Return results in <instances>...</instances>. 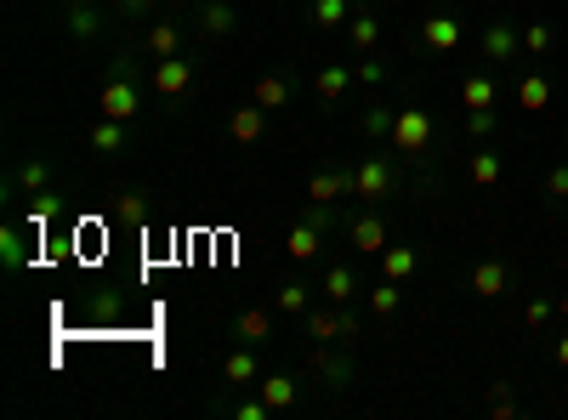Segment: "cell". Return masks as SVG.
<instances>
[{
    "mask_svg": "<svg viewBox=\"0 0 568 420\" xmlns=\"http://www.w3.org/2000/svg\"><path fill=\"white\" fill-rule=\"evenodd\" d=\"M523 52H529V57H551V52H557V29L540 23V18L523 23Z\"/></svg>",
    "mask_w": 568,
    "mask_h": 420,
    "instance_id": "f1b7e54d",
    "label": "cell"
},
{
    "mask_svg": "<svg viewBox=\"0 0 568 420\" xmlns=\"http://www.w3.org/2000/svg\"><path fill=\"white\" fill-rule=\"evenodd\" d=\"M546 199L551 205H568V165H551L546 171Z\"/></svg>",
    "mask_w": 568,
    "mask_h": 420,
    "instance_id": "b9f144b4",
    "label": "cell"
},
{
    "mask_svg": "<svg viewBox=\"0 0 568 420\" xmlns=\"http://www.w3.org/2000/svg\"><path fill=\"white\" fill-rule=\"evenodd\" d=\"M478 52H483V63H489V69H500V63H517V57H523V23L489 18V23H483Z\"/></svg>",
    "mask_w": 568,
    "mask_h": 420,
    "instance_id": "277c9868",
    "label": "cell"
},
{
    "mask_svg": "<svg viewBox=\"0 0 568 420\" xmlns=\"http://www.w3.org/2000/svg\"><path fill=\"white\" fill-rule=\"evenodd\" d=\"M228 415H239V420H267L273 409H267V398H245V403H222Z\"/></svg>",
    "mask_w": 568,
    "mask_h": 420,
    "instance_id": "ee69618b",
    "label": "cell"
},
{
    "mask_svg": "<svg viewBox=\"0 0 568 420\" xmlns=\"http://www.w3.org/2000/svg\"><path fill=\"white\" fill-rule=\"evenodd\" d=\"M307 296H313V284H307V279H284L279 290H273V301H279V313H296V318L307 313Z\"/></svg>",
    "mask_w": 568,
    "mask_h": 420,
    "instance_id": "4316f807",
    "label": "cell"
},
{
    "mask_svg": "<svg viewBox=\"0 0 568 420\" xmlns=\"http://www.w3.org/2000/svg\"><path fill=\"white\" fill-rule=\"evenodd\" d=\"M415 273H421V250H415V245H387V250H381V279L409 284Z\"/></svg>",
    "mask_w": 568,
    "mask_h": 420,
    "instance_id": "4fadbf2b",
    "label": "cell"
},
{
    "mask_svg": "<svg viewBox=\"0 0 568 420\" xmlns=\"http://www.w3.org/2000/svg\"><path fill=\"white\" fill-rule=\"evenodd\" d=\"M353 6H370V0H353Z\"/></svg>",
    "mask_w": 568,
    "mask_h": 420,
    "instance_id": "681fc988",
    "label": "cell"
},
{
    "mask_svg": "<svg viewBox=\"0 0 568 420\" xmlns=\"http://www.w3.org/2000/svg\"><path fill=\"white\" fill-rule=\"evenodd\" d=\"M171 6H188V0H171Z\"/></svg>",
    "mask_w": 568,
    "mask_h": 420,
    "instance_id": "f907efd6",
    "label": "cell"
},
{
    "mask_svg": "<svg viewBox=\"0 0 568 420\" xmlns=\"http://www.w3.org/2000/svg\"><path fill=\"white\" fill-rule=\"evenodd\" d=\"M551 318H557V301H546V296H534L529 307H523V324H529V330H546Z\"/></svg>",
    "mask_w": 568,
    "mask_h": 420,
    "instance_id": "ab89813d",
    "label": "cell"
},
{
    "mask_svg": "<svg viewBox=\"0 0 568 420\" xmlns=\"http://www.w3.org/2000/svg\"><path fill=\"white\" fill-rule=\"evenodd\" d=\"M517 103L523 108H546L551 103V80L546 74H523V80H517Z\"/></svg>",
    "mask_w": 568,
    "mask_h": 420,
    "instance_id": "e575fe53",
    "label": "cell"
},
{
    "mask_svg": "<svg viewBox=\"0 0 568 420\" xmlns=\"http://www.w3.org/2000/svg\"><path fill=\"white\" fill-rule=\"evenodd\" d=\"M392 148L409 159H421V165H432V154H438V142H444V125H438V114L432 108H415L404 103L398 108V120H392Z\"/></svg>",
    "mask_w": 568,
    "mask_h": 420,
    "instance_id": "6da1fadb",
    "label": "cell"
},
{
    "mask_svg": "<svg viewBox=\"0 0 568 420\" xmlns=\"http://www.w3.org/2000/svg\"><path fill=\"white\" fill-rule=\"evenodd\" d=\"M302 324H307V335H313V341H347V347H358V341H364V324H358L353 301H347V307H336V301H330V307H307Z\"/></svg>",
    "mask_w": 568,
    "mask_h": 420,
    "instance_id": "3957f363",
    "label": "cell"
},
{
    "mask_svg": "<svg viewBox=\"0 0 568 420\" xmlns=\"http://www.w3.org/2000/svg\"><path fill=\"white\" fill-rule=\"evenodd\" d=\"M353 80H358V69H353V63H330V69H319L313 91H319V103H330V108H336L341 97L353 91Z\"/></svg>",
    "mask_w": 568,
    "mask_h": 420,
    "instance_id": "7c38bea8",
    "label": "cell"
},
{
    "mask_svg": "<svg viewBox=\"0 0 568 420\" xmlns=\"http://www.w3.org/2000/svg\"><path fill=\"white\" fill-rule=\"evenodd\" d=\"M392 120H398V108L392 103H370L358 125H364V137H392Z\"/></svg>",
    "mask_w": 568,
    "mask_h": 420,
    "instance_id": "74e56055",
    "label": "cell"
},
{
    "mask_svg": "<svg viewBox=\"0 0 568 420\" xmlns=\"http://www.w3.org/2000/svg\"><path fill=\"white\" fill-rule=\"evenodd\" d=\"M239 29V18H233V6H222V0H211L205 12H199V35L205 40H222V35H233Z\"/></svg>",
    "mask_w": 568,
    "mask_h": 420,
    "instance_id": "7402d4cb",
    "label": "cell"
},
{
    "mask_svg": "<svg viewBox=\"0 0 568 420\" xmlns=\"http://www.w3.org/2000/svg\"><path fill=\"white\" fill-rule=\"evenodd\" d=\"M466 131H472V137H495V131H500V114H495V108H466Z\"/></svg>",
    "mask_w": 568,
    "mask_h": 420,
    "instance_id": "f35d334b",
    "label": "cell"
},
{
    "mask_svg": "<svg viewBox=\"0 0 568 420\" xmlns=\"http://www.w3.org/2000/svg\"><path fill=\"white\" fill-rule=\"evenodd\" d=\"M557 313H563V318H568V290H563V296H557Z\"/></svg>",
    "mask_w": 568,
    "mask_h": 420,
    "instance_id": "7dc6e473",
    "label": "cell"
},
{
    "mask_svg": "<svg viewBox=\"0 0 568 420\" xmlns=\"http://www.w3.org/2000/svg\"><path fill=\"white\" fill-rule=\"evenodd\" d=\"M426 57H449L455 46H461V23L449 18V12H432V18H421V40H415Z\"/></svg>",
    "mask_w": 568,
    "mask_h": 420,
    "instance_id": "8992f818",
    "label": "cell"
},
{
    "mask_svg": "<svg viewBox=\"0 0 568 420\" xmlns=\"http://www.w3.org/2000/svg\"><path fill=\"white\" fill-rule=\"evenodd\" d=\"M91 148H97V154H120V148H125V120L91 125Z\"/></svg>",
    "mask_w": 568,
    "mask_h": 420,
    "instance_id": "d590c367",
    "label": "cell"
},
{
    "mask_svg": "<svg viewBox=\"0 0 568 420\" xmlns=\"http://www.w3.org/2000/svg\"><path fill=\"white\" fill-rule=\"evenodd\" d=\"M262 398H267V409L279 415V409H290V403L302 398V381H296V375H262Z\"/></svg>",
    "mask_w": 568,
    "mask_h": 420,
    "instance_id": "ffe728a7",
    "label": "cell"
},
{
    "mask_svg": "<svg viewBox=\"0 0 568 420\" xmlns=\"http://www.w3.org/2000/svg\"><path fill=\"white\" fill-rule=\"evenodd\" d=\"M551 358H557V369H568V330L557 335V347H551Z\"/></svg>",
    "mask_w": 568,
    "mask_h": 420,
    "instance_id": "bcb514c9",
    "label": "cell"
},
{
    "mask_svg": "<svg viewBox=\"0 0 568 420\" xmlns=\"http://www.w3.org/2000/svg\"><path fill=\"white\" fill-rule=\"evenodd\" d=\"M142 52H148V63H160V57H177L182 52V29L171 18L165 23H148V35H142Z\"/></svg>",
    "mask_w": 568,
    "mask_h": 420,
    "instance_id": "e0dca14e",
    "label": "cell"
},
{
    "mask_svg": "<svg viewBox=\"0 0 568 420\" xmlns=\"http://www.w3.org/2000/svg\"><path fill=\"white\" fill-rule=\"evenodd\" d=\"M114 216L137 228L142 216H148V193H142V188H120V193H114Z\"/></svg>",
    "mask_w": 568,
    "mask_h": 420,
    "instance_id": "d6a6232c",
    "label": "cell"
},
{
    "mask_svg": "<svg viewBox=\"0 0 568 420\" xmlns=\"http://www.w3.org/2000/svg\"><path fill=\"white\" fill-rule=\"evenodd\" d=\"M103 29H108V18L97 12V6H69V18H63V35L80 40V46H86V40H97Z\"/></svg>",
    "mask_w": 568,
    "mask_h": 420,
    "instance_id": "ac0fdd59",
    "label": "cell"
},
{
    "mask_svg": "<svg viewBox=\"0 0 568 420\" xmlns=\"http://www.w3.org/2000/svg\"><path fill=\"white\" fill-rule=\"evenodd\" d=\"M506 284H512V267L500 262V256H489V262H478V267H472V290H478L483 301L506 296Z\"/></svg>",
    "mask_w": 568,
    "mask_h": 420,
    "instance_id": "5bb4252c",
    "label": "cell"
},
{
    "mask_svg": "<svg viewBox=\"0 0 568 420\" xmlns=\"http://www.w3.org/2000/svg\"><path fill=\"white\" fill-rule=\"evenodd\" d=\"M57 205H63V199H57L52 188H46V193H29V210H23V222H29V233H40V228H46V222L57 216Z\"/></svg>",
    "mask_w": 568,
    "mask_h": 420,
    "instance_id": "4dcf8cb0",
    "label": "cell"
},
{
    "mask_svg": "<svg viewBox=\"0 0 568 420\" xmlns=\"http://www.w3.org/2000/svg\"><path fill=\"white\" fill-rule=\"evenodd\" d=\"M97 108H103V120H131V114L142 108L137 80H103V97H97Z\"/></svg>",
    "mask_w": 568,
    "mask_h": 420,
    "instance_id": "30bf717a",
    "label": "cell"
},
{
    "mask_svg": "<svg viewBox=\"0 0 568 420\" xmlns=\"http://www.w3.org/2000/svg\"><path fill=\"white\" fill-rule=\"evenodd\" d=\"M319 375H324V386H330V392H347V386L358 381V364H353V358H341V352H324V358H319Z\"/></svg>",
    "mask_w": 568,
    "mask_h": 420,
    "instance_id": "44dd1931",
    "label": "cell"
},
{
    "mask_svg": "<svg viewBox=\"0 0 568 420\" xmlns=\"http://www.w3.org/2000/svg\"><path fill=\"white\" fill-rule=\"evenodd\" d=\"M495 80H489V74H466V86H461V103L466 108H495Z\"/></svg>",
    "mask_w": 568,
    "mask_h": 420,
    "instance_id": "1f68e13d",
    "label": "cell"
},
{
    "mask_svg": "<svg viewBox=\"0 0 568 420\" xmlns=\"http://www.w3.org/2000/svg\"><path fill=\"white\" fill-rule=\"evenodd\" d=\"M245 386H262V358L256 347H233L222 358V392H245Z\"/></svg>",
    "mask_w": 568,
    "mask_h": 420,
    "instance_id": "52a82bcc",
    "label": "cell"
},
{
    "mask_svg": "<svg viewBox=\"0 0 568 420\" xmlns=\"http://www.w3.org/2000/svg\"><path fill=\"white\" fill-rule=\"evenodd\" d=\"M358 290H364V279H358V273H353L347 262H330V267H324V301L347 307V301H353Z\"/></svg>",
    "mask_w": 568,
    "mask_h": 420,
    "instance_id": "9a60e30c",
    "label": "cell"
},
{
    "mask_svg": "<svg viewBox=\"0 0 568 420\" xmlns=\"http://www.w3.org/2000/svg\"><path fill=\"white\" fill-rule=\"evenodd\" d=\"M148 86L160 91V97H171V103H177L182 91L194 86V63H188V57H160V63L148 69Z\"/></svg>",
    "mask_w": 568,
    "mask_h": 420,
    "instance_id": "9c48e42d",
    "label": "cell"
},
{
    "mask_svg": "<svg viewBox=\"0 0 568 420\" xmlns=\"http://www.w3.org/2000/svg\"><path fill=\"white\" fill-rule=\"evenodd\" d=\"M347 12H358L353 0H313V6H307V18L319 23V29H341V23H347Z\"/></svg>",
    "mask_w": 568,
    "mask_h": 420,
    "instance_id": "f546056e",
    "label": "cell"
},
{
    "mask_svg": "<svg viewBox=\"0 0 568 420\" xmlns=\"http://www.w3.org/2000/svg\"><path fill=\"white\" fill-rule=\"evenodd\" d=\"M18 188L46 193V188H52V165H46V159H23V165H18V176H12V188H6V193H18Z\"/></svg>",
    "mask_w": 568,
    "mask_h": 420,
    "instance_id": "603a6c76",
    "label": "cell"
},
{
    "mask_svg": "<svg viewBox=\"0 0 568 420\" xmlns=\"http://www.w3.org/2000/svg\"><path fill=\"white\" fill-rule=\"evenodd\" d=\"M233 341H239V347H267V341H273V318H267L262 307L233 313Z\"/></svg>",
    "mask_w": 568,
    "mask_h": 420,
    "instance_id": "8fae6325",
    "label": "cell"
},
{
    "mask_svg": "<svg viewBox=\"0 0 568 420\" xmlns=\"http://www.w3.org/2000/svg\"><path fill=\"white\" fill-rule=\"evenodd\" d=\"M353 46L358 52H375V46H381V18H375L370 6H358L353 12Z\"/></svg>",
    "mask_w": 568,
    "mask_h": 420,
    "instance_id": "83f0119b",
    "label": "cell"
},
{
    "mask_svg": "<svg viewBox=\"0 0 568 420\" xmlns=\"http://www.w3.org/2000/svg\"><path fill=\"white\" fill-rule=\"evenodd\" d=\"M142 57H148L142 46H120V52L108 57V80H137L142 69H154V63H142Z\"/></svg>",
    "mask_w": 568,
    "mask_h": 420,
    "instance_id": "cb8c5ba5",
    "label": "cell"
},
{
    "mask_svg": "<svg viewBox=\"0 0 568 420\" xmlns=\"http://www.w3.org/2000/svg\"><path fill=\"white\" fill-rule=\"evenodd\" d=\"M347 239H353L358 256H381V250H387V216H381V210L347 216Z\"/></svg>",
    "mask_w": 568,
    "mask_h": 420,
    "instance_id": "ba28073f",
    "label": "cell"
},
{
    "mask_svg": "<svg viewBox=\"0 0 568 420\" xmlns=\"http://www.w3.org/2000/svg\"><path fill=\"white\" fill-rule=\"evenodd\" d=\"M500 171H506V159H500L495 148H478V154H472V165H466V176H472L478 188H495Z\"/></svg>",
    "mask_w": 568,
    "mask_h": 420,
    "instance_id": "d4e9b609",
    "label": "cell"
},
{
    "mask_svg": "<svg viewBox=\"0 0 568 420\" xmlns=\"http://www.w3.org/2000/svg\"><path fill=\"white\" fill-rule=\"evenodd\" d=\"M370 307H375V318H392L398 307H404V284H398V279H381L370 290Z\"/></svg>",
    "mask_w": 568,
    "mask_h": 420,
    "instance_id": "836d02e7",
    "label": "cell"
},
{
    "mask_svg": "<svg viewBox=\"0 0 568 420\" xmlns=\"http://www.w3.org/2000/svg\"><path fill=\"white\" fill-rule=\"evenodd\" d=\"M489 415H500V420H506V415H517V398H512V386H506V381H495V386H489Z\"/></svg>",
    "mask_w": 568,
    "mask_h": 420,
    "instance_id": "60d3db41",
    "label": "cell"
},
{
    "mask_svg": "<svg viewBox=\"0 0 568 420\" xmlns=\"http://www.w3.org/2000/svg\"><path fill=\"white\" fill-rule=\"evenodd\" d=\"M262 131H267V108L250 97L245 108H233V120H228V137L233 142H262Z\"/></svg>",
    "mask_w": 568,
    "mask_h": 420,
    "instance_id": "2e32d148",
    "label": "cell"
},
{
    "mask_svg": "<svg viewBox=\"0 0 568 420\" xmlns=\"http://www.w3.org/2000/svg\"><path fill=\"white\" fill-rule=\"evenodd\" d=\"M256 103H262V108H284V103H290V80H284V74H262V80H256Z\"/></svg>",
    "mask_w": 568,
    "mask_h": 420,
    "instance_id": "8d00e7d4",
    "label": "cell"
},
{
    "mask_svg": "<svg viewBox=\"0 0 568 420\" xmlns=\"http://www.w3.org/2000/svg\"><path fill=\"white\" fill-rule=\"evenodd\" d=\"M307 199H313V205H341V199H353V165H324V171H313Z\"/></svg>",
    "mask_w": 568,
    "mask_h": 420,
    "instance_id": "5b68a950",
    "label": "cell"
},
{
    "mask_svg": "<svg viewBox=\"0 0 568 420\" xmlns=\"http://www.w3.org/2000/svg\"><path fill=\"white\" fill-rule=\"evenodd\" d=\"M0 262H6V273H23V267H29V245H23V228H0Z\"/></svg>",
    "mask_w": 568,
    "mask_h": 420,
    "instance_id": "484cf974",
    "label": "cell"
},
{
    "mask_svg": "<svg viewBox=\"0 0 568 420\" xmlns=\"http://www.w3.org/2000/svg\"><path fill=\"white\" fill-rule=\"evenodd\" d=\"M358 80H364V86H381V80H392V69H387L375 52H364V63H358Z\"/></svg>",
    "mask_w": 568,
    "mask_h": 420,
    "instance_id": "7bdbcfd3",
    "label": "cell"
},
{
    "mask_svg": "<svg viewBox=\"0 0 568 420\" xmlns=\"http://www.w3.org/2000/svg\"><path fill=\"white\" fill-rule=\"evenodd\" d=\"M69 6H91V0H69Z\"/></svg>",
    "mask_w": 568,
    "mask_h": 420,
    "instance_id": "c3c4849f",
    "label": "cell"
},
{
    "mask_svg": "<svg viewBox=\"0 0 568 420\" xmlns=\"http://www.w3.org/2000/svg\"><path fill=\"white\" fill-rule=\"evenodd\" d=\"M398 188H404L398 159L375 154V159H364V165H353V199H364V205H387Z\"/></svg>",
    "mask_w": 568,
    "mask_h": 420,
    "instance_id": "7a4b0ae2",
    "label": "cell"
},
{
    "mask_svg": "<svg viewBox=\"0 0 568 420\" xmlns=\"http://www.w3.org/2000/svg\"><path fill=\"white\" fill-rule=\"evenodd\" d=\"M154 12V0H120V18H148Z\"/></svg>",
    "mask_w": 568,
    "mask_h": 420,
    "instance_id": "f6af8a7d",
    "label": "cell"
},
{
    "mask_svg": "<svg viewBox=\"0 0 568 420\" xmlns=\"http://www.w3.org/2000/svg\"><path fill=\"white\" fill-rule=\"evenodd\" d=\"M284 250H290V262H313V256H319L324 250V233L313 228V222H296V228H290V239H284Z\"/></svg>",
    "mask_w": 568,
    "mask_h": 420,
    "instance_id": "d6986e66",
    "label": "cell"
}]
</instances>
